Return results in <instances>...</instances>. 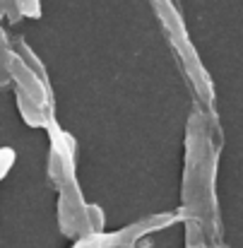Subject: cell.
I'll return each mask as SVG.
<instances>
[{"instance_id": "6da1fadb", "label": "cell", "mask_w": 243, "mask_h": 248, "mask_svg": "<svg viewBox=\"0 0 243 248\" xmlns=\"http://www.w3.org/2000/svg\"><path fill=\"white\" fill-rule=\"evenodd\" d=\"M154 2V10L159 15V19L164 22L168 36H171V44L176 46L181 61L185 63V73L190 75V80L197 84V89L202 92L205 99H212V84H210V78L205 73V68L200 65V58L195 56L193 46H190V39H188V31H185V24L178 15V10L173 7L171 0H152Z\"/></svg>"}, {"instance_id": "7a4b0ae2", "label": "cell", "mask_w": 243, "mask_h": 248, "mask_svg": "<svg viewBox=\"0 0 243 248\" xmlns=\"http://www.w3.org/2000/svg\"><path fill=\"white\" fill-rule=\"evenodd\" d=\"M58 222L63 227L65 234L70 236H89L91 232V222H89V205L82 202V195L77 188H65L61 193V202H58Z\"/></svg>"}, {"instance_id": "3957f363", "label": "cell", "mask_w": 243, "mask_h": 248, "mask_svg": "<svg viewBox=\"0 0 243 248\" xmlns=\"http://www.w3.org/2000/svg\"><path fill=\"white\" fill-rule=\"evenodd\" d=\"M15 101H17V108H19V113H22V121L27 123V125H31V128H46L48 123H51V113L46 111V106H41L39 101H34V99H29L24 92H15Z\"/></svg>"}, {"instance_id": "277c9868", "label": "cell", "mask_w": 243, "mask_h": 248, "mask_svg": "<svg viewBox=\"0 0 243 248\" xmlns=\"http://www.w3.org/2000/svg\"><path fill=\"white\" fill-rule=\"evenodd\" d=\"M10 56H12V46L0 27V84H5L10 80Z\"/></svg>"}, {"instance_id": "5b68a950", "label": "cell", "mask_w": 243, "mask_h": 248, "mask_svg": "<svg viewBox=\"0 0 243 248\" xmlns=\"http://www.w3.org/2000/svg\"><path fill=\"white\" fill-rule=\"evenodd\" d=\"M12 7L19 17H29V19L41 17V0H12Z\"/></svg>"}, {"instance_id": "8992f818", "label": "cell", "mask_w": 243, "mask_h": 248, "mask_svg": "<svg viewBox=\"0 0 243 248\" xmlns=\"http://www.w3.org/2000/svg\"><path fill=\"white\" fill-rule=\"evenodd\" d=\"M15 159H17V155H15V150L12 147H0V181L7 176V171L15 166Z\"/></svg>"}]
</instances>
